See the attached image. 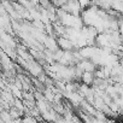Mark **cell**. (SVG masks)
<instances>
[{
    "instance_id": "6da1fadb",
    "label": "cell",
    "mask_w": 123,
    "mask_h": 123,
    "mask_svg": "<svg viewBox=\"0 0 123 123\" xmlns=\"http://www.w3.org/2000/svg\"><path fill=\"white\" fill-rule=\"evenodd\" d=\"M58 45L64 51H74L75 49V43L69 37H65V36H59L58 37Z\"/></svg>"
},
{
    "instance_id": "7a4b0ae2",
    "label": "cell",
    "mask_w": 123,
    "mask_h": 123,
    "mask_svg": "<svg viewBox=\"0 0 123 123\" xmlns=\"http://www.w3.org/2000/svg\"><path fill=\"white\" fill-rule=\"evenodd\" d=\"M94 80H95V75H94V73H93V71H85V73L82 74L81 81H82L83 83L92 86V85H93V82H94Z\"/></svg>"
}]
</instances>
